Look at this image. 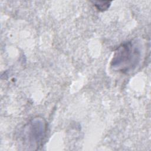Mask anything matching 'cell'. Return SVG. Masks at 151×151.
Instances as JSON below:
<instances>
[{"label":"cell","mask_w":151,"mask_h":151,"mask_svg":"<svg viewBox=\"0 0 151 151\" xmlns=\"http://www.w3.org/2000/svg\"><path fill=\"white\" fill-rule=\"evenodd\" d=\"M141 52L136 43L124 42L115 50L110 63L111 68L127 74L133 71L140 63Z\"/></svg>","instance_id":"6da1fadb"},{"label":"cell","mask_w":151,"mask_h":151,"mask_svg":"<svg viewBox=\"0 0 151 151\" xmlns=\"http://www.w3.org/2000/svg\"><path fill=\"white\" fill-rule=\"evenodd\" d=\"M47 129V122L43 117L37 116L30 120L24 125L19 135L24 149H38L45 140Z\"/></svg>","instance_id":"7a4b0ae2"},{"label":"cell","mask_w":151,"mask_h":151,"mask_svg":"<svg viewBox=\"0 0 151 151\" xmlns=\"http://www.w3.org/2000/svg\"><path fill=\"white\" fill-rule=\"evenodd\" d=\"M96 8L100 11H104L107 10L111 4L110 1H94L93 2Z\"/></svg>","instance_id":"3957f363"}]
</instances>
